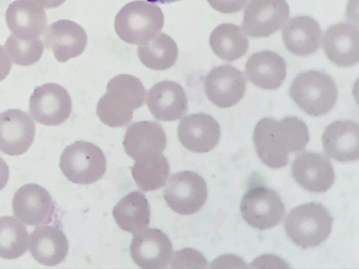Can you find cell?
<instances>
[{
    "label": "cell",
    "instance_id": "obj_28",
    "mask_svg": "<svg viewBox=\"0 0 359 269\" xmlns=\"http://www.w3.org/2000/svg\"><path fill=\"white\" fill-rule=\"evenodd\" d=\"M140 62L156 71L165 70L174 65L178 56L175 41L167 34L158 33L137 48Z\"/></svg>",
    "mask_w": 359,
    "mask_h": 269
},
{
    "label": "cell",
    "instance_id": "obj_15",
    "mask_svg": "<svg viewBox=\"0 0 359 269\" xmlns=\"http://www.w3.org/2000/svg\"><path fill=\"white\" fill-rule=\"evenodd\" d=\"M294 180L304 189L314 193L327 191L334 184V172L329 158L322 153L303 151L292 164Z\"/></svg>",
    "mask_w": 359,
    "mask_h": 269
},
{
    "label": "cell",
    "instance_id": "obj_33",
    "mask_svg": "<svg viewBox=\"0 0 359 269\" xmlns=\"http://www.w3.org/2000/svg\"><path fill=\"white\" fill-rule=\"evenodd\" d=\"M11 61L4 47L0 46V81H3L11 69Z\"/></svg>",
    "mask_w": 359,
    "mask_h": 269
},
{
    "label": "cell",
    "instance_id": "obj_9",
    "mask_svg": "<svg viewBox=\"0 0 359 269\" xmlns=\"http://www.w3.org/2000/svg\"><path fill=\"white\" fill-rule=\"evenodd\" d=\"M72 109L69 92L55 83L38 86L29 98V112L36 122L48 125H57L70 116Z\"/></svg>",
    "mask_w": 359,
    "mask_h": 269
},
{
    "label": "cell",
    "instance_id": "obj_8",
    "mask_svg": "<svg viewBox=\"0 0 359 269\" xmlns=\"http://www.w3.org/2000/svg\"><path fill=\"white\" fill-rule=\"evenodd\" d=\"M208 197L203 178L192 171H182L172 175L163 190L168 207L180 214L189 215L198 212Z\"/></svg>",
    "mask_w": 359,
    "mask_h": 269
},
{
    "label": "cell",
    "instance_id": "obj_31",
    "mask_svg": "<svg viewBox=\"0 0 359 269\" xmlns=\"http://www.w3.org/2000/svg\"><path fill=\"white\" fill-rule=\"evenodd\" d=\"M5 48L13 63L25 67L36 63L41 58L43 46L38 38L24 39L12 34L5 43Z\"/></svg>",
    "mask_w": 359,
    "mask_h": 269
},
{
    "label": "cell",
    "instance_id": "obj_27",
    "mask_svg": "<svg viewBox=\"0 0 359 269\" xmlns=\"http://www.w3.org/2000/svg\"><path fill=\"white\" fill-rule=\"evenodd\" d=\"M209 43L217 56L229 62L243 56L249 46L242 29L231 23H224L216 27L210 34Z\"/></svg>",
    "mask_w": 359,
    "mask_h": 269
},
{
    "label": "cell",
    "instance_id": "obj_19",
    "mask_svg": "<svg viewBox=\"0 0 359 269\" xmlns=\"http://www.w3.org/2000/svg\"><path fill=\"white\" fill-rule=\"evenodd\" d=\"M87 42L83 28L68 20H60L50 25L44 36L46 47L51 49L55 59L62 63L80 55Z\"/></svg>",
    "mask_w": 359,
    "mask_h": 269
},
{
    "label": "cell",
    "instance_id": "obj_10",
    "mask_svg": "<svg viewBox=\"0 0 359 269\" xmlns=\"http://www.w3.org/2000/svg\"><path fill=\"white\" fill-rule=\"evenodd\" d=\"M289 15L285 0H250L244 11L242 31L250 37L269 36L283 27Z\"/></svg>",
    "mask_w": 359,
    "mask_h": 269
},
{
    "label": "cell",
    "instance_id": "obj_2",
    "mask_svg": "<svg viewBox=\"0 0 359 269\" xmlns=\"http://www.w3.org/2000/svg\"><path fill=\"white\" fill-rule=\"evenodd\" d=\"M145 88L141 81L130 74H118L107 85L106 93L97 102L96 112L105 125L123 127L133 118V111L145 101Z\"/></svg>",
    "mask_w": 359,
    "mask_h": 269
},
{
    "label": "cell",
    "instance_id": "obj_26",
    "mask_svg": "<svg viewBox=\"0 0 359 269\" xmlns=\"http://www.w3.org/2000/svg\"><path fill=\"white\" fill-rule=\"evenodd\" d=\"M112 214L118 227L133 235L149 225L151 215L148 201L140 191L124 195L114 206Z\"/></svg>",
    "mask_w": 359,
    "mask_h": 269
},
{
    "label": "cell",
    "instance_id": "obj_36",
    "mask_svg": "<svg viewBox=\"0 0 359 269\" xmlns=\"http://www.w3.org/2000/svg\"><path fill=\"white\" fill-rule=\"evenodd\" d=\"M148 2L154 4H168L180 0H146Z\"/></svg>",
    "mask_w": 359,
    "mask_h": 269
},
{
    "label": "cell",
    "instance_id": "obj_14",
    "mask_svg": "<svg viewBox=\"0 0 359 269\" xmlns=\"http://www.w3.org/2000/svg\"><path fill=\"white\" fill-rule=\"evenodd\" d=\"M36 127L29 114L20 109L0 113V151L9 156L25 153L34 142Z\"/></svg>",
    "mask_w": 359,
    "mask_h": 269
},
{
    "label": "cell",
    "instance_id": "obj_22",
    "mask_svg": "<svg viewBox=\"0 0 359 269\" xmlns=\"http://www.w3.org/2000/svg\"><path fill=\"white\" fill-rule=\"evenodd\" d=\"M6 20L10 31L24 39H36L47 27L44 10L32 0H18L11 3L6 13Z\"/></svg>",
    "mask_w": 359,
    "mask_h": 269
},
{
    "label": "cell",
    "instance_id": "obj_6",
    "mask_svg": "<svg viewBox=\"0 0 359 269\" xmlns=\"http://www.w3.org/2000/svg\"><path fill=\"white\" fill-rule=\"evenodd\" d=\"M60 167L72 183L90 184L104 176L107 160L102 151L95 144L77 141L64 149L60 156Z\"/></svg>",
    "mask_w": 359,
    "mask_h": 269
},
{
    "label": "cell",
    "instance_id": "obj_30",
    "mask_svg": "<svg viewBox=\"0 0 359 269\" xmlns=\"http://www.w3.org/2000/svg\"><path fill=\"white\" fill-rule=\"evenodd\" d=\"M29 235L25 226L12 216L0 217V257L15 259L28 248Z\"/></svg>",
    "mask_w": 359,
    "mask_h": 269
},
{
    "label": "cell",
    "instance_id": "obj_7",
    "mask_svg": "<svg viewBox=\"0 0 359 269\" xmlns=\"http://www.w3.org/2000/svg\"><path fill=\"white\" fill-rule=\"evenodd\" d=\"M240 209L245 221L259 230L277 226L285 216V205L280 197L263 184L248 188L242 198Z\"/></svg>",
    "mask_w": 359,
    "mask_h": 269
},
{
    "label": "cell",
    "instance_id": "obj_4",
    "mask_svg": "<svg viewBox=\"0 0 359 269\" xmlns=\"http://www.w3.org/2000/svg\"><path fill=\"white\" fill-rule=\"evenodd\" d=\"M289 94L307 114L320 116L331 111L336 104L338 92L331 76L319 70H309L294 78Z\"/></svg>",
    "mask_w": 359,
    "mask_h": 269
},
{
    "label": "cell",
    "instance_id": "obj_17",
    "mask_svg": "<svg viewBox=\"0 0 359 269\" xmlns=\"http://www.w3.org/2000/svg\"><path fill=\"white\" fill-rule=\"evenodd\" d=\"M166 144L163 127L156 122L147 120L131 124L123 142L126 153L134 160L162 154Z\"/></svg>",
    "mask_w": 359,
    "mask_h": 269
},
{
    "label": "cell",
    "instance_id": "obj_11",
    "mask_svg": "<svg viewBox=\"0 0 359 269\" xmlns=\"http://www.w3.org/2000/svg\"><path fill=\"white\" fill-rule=\"evenodd\" d=\"M130 251L133 261L142 268H167L173 253L169 237L161 230L153 228L134 234Z\"/></svg>",
    "mask_w": 359,
    "mask_h": 269
},
{
    "label": "cell",
    "instance_id": "obj_20",
    "mask_svg": "<svg viewBox=\"0 0 359 269\" xmlns=\"http://www.w3.org/2000/svg\"><path fill=\"white\" fill-rule=\"evenodd\" d=\"M147 104L153 116L162 121L182 117L188 109V100L180 84L163 81L156 83L147 92Z\"/></svg>",
    "mask_w": 359,
    "mask_h": 269
},
{
    "label": "cell",
    "instance_id": "obj_35",
    "mask_svg": "<svg viewBox=\"0 0 359 269\" xmlns=\"http://www.w3.org/2000/svg\"><path fill=\"white\" fill-rule=\"evenodd\" d=\"M45 8H54L62 5L66 0H32Z\"/></svg>",
    "mask_w": 359,
    "mask_h": 269
},
{
    "label": "cell",
    "instance_id": "obj_3",
    "mask_svg": "<svg viewBox=\"0 0 359 269\" xmlns=\"http://www.w3.org/2000/svg\"><path fill=\"white\" fill-rule=\"evenodd\" d=\"M163 24L164 15L158 6L145 1H133L116 14L114 29L123 41L141 45L156 36Z\"/></svg>",
    "mask_w": 359,
    "mask_h": 269
},
{
    "label": "cell",
    "instance_id": "obj_18",
    "mask_svg": "<svg viewBox=\"0 0 359 269\" xmlns=\"http://www.w3.org/2000/svg\"><path fill=\"white\" fill-rule=\"evenodd\" d=\"M323 47L327 58L336 65L354 66L359 61L358 27L346 22L329 27L323 35Z\"/></svg>",
    "mask_w": 359,
    "mask_h": 269
},
{
    "label": "cell",
    "instance_id": "obj_5",
    "mask_svg": "<svg viewBox=\"0 0 359 269\" xmlns=\"http://www.w3.org/2000/svg\"><path fill=\"white\" fill-rule=\"evenodd\" d=\"M333 218L320 203L309 202L293 208L287 214L284 228L287 236L302 248L316 247L329 237Z\"/></svg>",
    "mask_w": 359,
    "mask_h": 269
},
{
    "label": "cell",
    "instance_id": "obj_34",
    "mask_svg": "<svg viewBox=\"0 0 359 269\" xmlns=\"http://www.w3.org/2000/svg\"><path fill=\"white\" fill-rule=\"evenodd\" d=\"M9 179V167L3 158L0 157V191L7 184Z\"/></svg>",
    "mask_w": 359,
    "mask_h": 269
},
{
    "label": "cell",
    "instance_id": "obj_29",
    "mask_svg": "<svg viewBox=\"0 0 359 269\" xmlns=\"http://www.w3.org/2000/svg\"><path fill=\"white\" fill-rule=\"evenodd\" d=\"M169 172V163L163 154L135 160L132 167L134 181L144 191H153L163 186Z\"/></svg>",
    "mask_w": 359,
    "mask_h": 269
},
{
    "label": "cell",
    "instance_id": "obj_23",
    "mask_svg": "<svg viewBox=\"0 0 359 269\" xmlns=\"http://www.w3.org/2000/svg\"><path fill=\"white\" fill-rule=\"evenodd\" d=\"M29 249L38 263L54 266L66 258L69 243L62 230L55 226L43 225L36 227L32 232Z\"/></svg>",
    "mask_w": 359,
    "mask_h": 269
},
{
    "label": "cell",
    "instance_id": "obj_16",
    "mask_svg": "<svg viewBox=\"0 0 359 269\" xmlns=\"http://www.w3.org/2000/svg\"><path fill=\"white\" fill-rule=\"evenodd\" d=\"M177 135L182 146L194 153H206L212 150L220 138L217 121L205 113L184 117L177 127Z\"/></svg>",
    "mask_w": 359,
    "mask_h": 269
},
{
    "label": "cell",
    "instance_id": "obj_12",
    "mask_svg": "<svg viewBox=\"0 0 359 269\" xmlns=\"http://www.w3.org/2000/svg\"><path fill=\"white\" fill-rule=\"evenodd\" d=\"M14 215L28 226L46 224L51 221L54 203L48 191L36 184H27L15 193Z\"/></svg>",
    "mask_w": 359,
    "mask_h": 269
},
{
    "label": "cell",
    "instance_id": "obj_13",
    "mask_svg": "<svg viewBox=\"0 0 359 269\" xmlns=\"http://www.w3.org/2000/svg\"><path fill=\"white\" fill-rule=\"evenodd\" d=\"M245 88L243 74L228 64L213 68L205 78V91L208 99L220 108L237 104L243 98Z\"/></svg>",
    "mask_w": 359,
    "mask_h": 269
},
{
    "label": "cell",
    "instance_id": "obj_25",
    "mask_svg": "<svg viewBox=\"0 0 359 269\" xmlns=\"http://www.w3.org/2000/svg\"><path fill=\"white\" fill-rule=\"evenodd\" d=\"M282 38L286 48L298 56H308L319 48L321 29L313 18L297 16L291 18L284 26Z\"/></svg>",
    "mask_w": 359,
    "mask_h": 269
},
{
    "label": "cell",
    "instance_id": "obj_32",
    "mask_svg": "<svg viewBox=\"0 0 359 269\" xmlns=\"http://www.w3.org/2000/svg\"><path fill=\"white\" fill-rule=\"evenodd\" d=\"M210 6L222 13H234L241 11L248 0H207Z\"/></svg>",
    "mask_w": 359,
    "mask_h": 269
},
{
    "label": "cell",
    "instance_id": "obj_21",
    "mask_svg": "<svg viewBox=\"0 0 359 269\" xmlns=\"http://www.w3.org/2000/svg\"><path fill=\"white\" fill-rule=\"evenodd\" d=\"M325 153L339 162L355 161L359 158V125L351 120L329 124L323 135Z\"/></svg>",
    "mask_w": 359,
    "mask_h": 269
},
{
    "label": "cell",
    "instance_id": "obj_1",
    "mask_svg": "<svg viewBox=\"0 0 359 269\" xmlns=\"http://www.w3.org/2000/svg\"><path fill=\"white\" fill-rule=\"evenodd\" d=\"M309 141L306 125L295 116L280 120L264 118L253 131V142L259 158L274 169L286 166L289 153L302 151Z\"/></svg>",
    "mask_w": 359,
    "mask_h": 269
},
{
    "label": "cell",
    "instance_id": "obj_24",
    "mask_svg": "<svg viewBox=\"0 0 359 269\" xmlns=\"http://www.w3.org/2000/svg\"><path fill=\"white\" fill-rule=\"evenodd\" d=\"M248 80L264 90L278 88L286 76V63L278 54L263 50L251 55L245 64Z\"/></svg>",
    "mask_w": 359,
    "mask_h": 269
}]
</instances>
